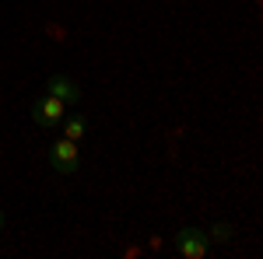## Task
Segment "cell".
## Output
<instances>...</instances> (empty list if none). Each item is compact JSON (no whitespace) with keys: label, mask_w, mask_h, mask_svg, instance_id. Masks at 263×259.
Returning <instances> with one entry per match:
<instances>
[{"label":"cell","mask_w":263,"mask_h":259,"mask_svg":"<svg viewBox=\"0 0 263 259\" xmlns=\"http://www.w3.org/2000/svg\"><path fill=\"white\" fill-rule=\"evenodd\" d=\"M63 137L67 140H81L84 137V130H88V119H84V116H74V119H67V116H63Z\"/></svg>","instance_id":"obj_5"},{"label":"cell","mask_w":263,"mask_h":259,"mask_svg":"<svg viewBox=\"0 0 263 259\" xmlns=\"http://www.w3.org/2000/svg\"><path fill=\"white\" fill-rule=\"evenodd\" d=\"M63 116H67V105H63L57 95H39L35 98V105H32V123L35 126H42V130H53V126H60Z\"/></svg>","instance_id":"obj_2"},{"label":"cell","mask_w":263,"mask_h":259,"mask_svg":"<svg viewBox=\"0 0 263 259\" xmlns=\"http://www.w3.org/2000/svg\"><path fill=\"white\" fill-rule=\"evenodd\" d=\"M207 249H211V242H207V235H203L200 228H182L179 235H176V252L186 259H203Z\"/></svg>","instance_id":"obj_3"},{"label":"cell","mask_w":263,"mask_h":259,"mask_svg":"<svg viewBox=\"0 0 263 259\" xmlns=\"http://www.w3.org/2000/svg\"><path fill=\"white\" fill-rule=\"evenodd\" d=\"M207 242H228V224H214L211 231H203Z\"/></svg>","instance_id":"obj_6"},{"label":"cell","mask_w":263,"mask_h":259,"mask_svg":"<svg viewBox=\"0 0 263 259\" xmlns=\"http://www.w3.org/2000/svg\"><path fill=\"white\" fill-rule=\"evenodd\" d=\"M4 224H7V217H4V210H0V231H4Z\"/></svg>","instance_id":"obj_7"},{"label":"cell","mask_w":263,"mask_h":259,"mask_svg":"<svg viewBox=\"0 0 263 259\" xmlns=\"http://www.w3.org/2000/svg\"><path fill=\"white\" fill-rule=\"evenodd\" d=\"M49 165L60 172V175H78V168H81V151H78V140H53L49 144Z\"/></svg>","instance_id":"obj_1"},{"label":"cell","mask_w":263,"mask_h":259,"mask_svg":"<svg viewBox=\"0 0 263 259\" xmlns=\"http://www.w3.org/2000/svg\"><path fill=\"white\" fill-rule=\"evenodd\" d=\"M46 91H49V95H57L63 105H78V102H81V88H78L74 81L67 77V74H57V77H49Z\"/></svg>","instance_id":"obj_4"}]
</instances>
